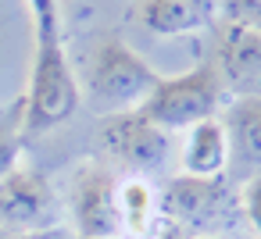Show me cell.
I'll return each instance as SVG.
<instances>
[{"label":"cell","mask_w":261,"mask_h":239,"mask_svg":"<svg viewBox=\"0 0 261 239\" xmlns=\"http://www.w3.org/2000/svg\"><path fill=\"white\" fill-rule=\"evenodd\" d=\"M36 54L29 93L22 100V136H43L68 122L83 104V86L72 72L61 29H33Z\"/></svg>","instance_id":"cell-1"},{"label":"cell","mask_w":261,"mask_h":239,"mask_svg":"<svg viewBox=\"0 0 261 239\" xmlns=\"http://www.w3.org/2000/svg\"><path fill=\"white\" fill-rule=\"evenodd\" d=\"M158 82L161 75L122 36H104L86 68V100L100 118L118 111H136L143 107V100L154 93Z\"/></svg>","instance_id":"cell-2"},{"label":"cell","mask_w":261,"mask_h":239,"mask_svg":"<svg viewBox=\"0 0 261 239\" xmlns=\"http://www.w3.org/2000/svg\"><path fill=\"white\" fill-rule=\"evenodd\" d=\"M225 97L222 75L211 61L193 65L182 75H172L154 86V93L143 100V114L161 129V132H175V129H193L197 122L218 118V104Z\"/></svg>","instance_id":"cell-3"},{"label":"cell","mask_w":261,"mask_h":239,"mask_svg":"<svg viewBox=\"0 0 261 239\" xmlns=\"http://www.w3.org/2000/svg\"><path fill=\"white\" fill-rule=\"evenodd\" d=\"M161 214L197 228L204 235H215L218 228H232L240 211V193L225 175L218 178H193V175H175L168 189L161 193Z\"/></svg>","instance_id":"cell-4"},{"label":"cell","mask_w":261,"mask_h":239,"mask_svg":"<svg viewBox=\"0 0 261 239\" xmlns=\"http://www.w3.org/2000/svg\"><path fill=\"white\" fill-rule=\"evenodd\" d=\"M97 143L129 175H150L168 157V132H161L140 107L104 114L97 122Z\"/></svg>","instance_id":"cell-5"},{"label":"cell","mask_w":261,"mask_h":239,"mask_svg":"<svg viewBox=\"0 0 261 239\" xmlns=\"http://www.w3.org/2000/svg\"><path fill=\"white\" fill-rule=\"evenodd\" d=\"M68 214L79 232V239H118L122 218H118V182L115 175L90 161L72 171L68 182Z\"/></svg>","instance_id":"cell-6"},{"label":"cell","mask_w":261,"mask_h":239,"mask_svg":"<svg viewBox=\"0 0 261 239\" xmlns=\"http://www.w3.org/2000/svg\"><path fill=\"white\" fill-rule=\"evenodd\" d=\"M58 196L40 168H11L0 178V225L22 232L58 228Z\"/></svg>","instance_id":"cell-7"},{"label":"cell","mask_w":261,"mask_h":239,"mask_svg":"<svg viewBox=\"0 0 261 239\" xmlns=\"http://www.w3.org/2000/svg\"><path fill=\"white\" fill-rule=\"evenodd\" d=\"M218 122L229 146L225 178L243 186L247 178L261 175V97H232Z\"/></svg>","instance_id":"cell-8"},{"label":"cell","mask_w":261,"mask_h":239,"mask_svg":"<svg viewBox=\"0 0 261 239\" xmlns=\"http://www.w3.org/2000/svg\"><path fill=\"white\" fill-rule=\"evenodd\" d=\"M218 75L232 97H261V29L225 22L218 47Z\"/></svg>","instance_id":"cell-9"},{"label":"cell","mask_w":261,"mask_h":239,"mask_svg":"<svg viewBox=\"0 0 261 239\" xmlns=\"http://www.w3.org/2000/svg\"><path fill=\"white\" fill-rule=\"evenodd\" d=\"M136 11L158 36H186L218 22L222 0H140Z\"/></svg>","instance_id":"cell-10"},{"label":"cell","mask_w":261,"mask_h":239,"mask_svg":"<svg viewBox=\"0 0 261 239\" xmlns=\"http://www.w3.org/2000/svg\"><path fill=\"white\" fill-rule=\"evenodd\" d=\"M225 164H229V146H225V129L218 118H207V122H197L193 129H186L182 175L218 178V175H225Z\"/></svg>","instance_id":"cell-11"},{"label":"cell","mask_w":261,"mask_h":239,"mask_svg":"<svg viewBox=\"0 0 261 239\" xmlns=\"http://www.w3.org/2000/svg\"><path fill=\"white\" fill-rule=\"evenodd\" d=\"M161 214V196L154 193V186L147 182V175H125L118 182V218H122V232H129L133 239H147L158 225Z\"/></svg>","instance_id":"cell-12"},{"label":"cell","mask_w":261,"mask_h":239,"mask_svg":"<svg viewBox=\"0 0 261 239\" xmlns=\"http://www.w3.org/2000/svg\"><path fill=\"white\" fill-rule=\"evenodd\" d=\"M18 150H22V100L0 114V178L18 164Z\"/></svg>","instance_id":"cell-13"},{"label":"cell","mask_w":261,"mask_h":239,"mask_svg":"<svg viewBox=\"0 0 261 239\" xmlns=\"http://www.w3.org/2000/svg\"><path fill=\"white\" fill-rule=\"evenodd\" d=\"M240 211H243V218L250 221L254 235L261 239V175H254V178H247V182L240 186Z\"/></svg>","instance_id":"cell-14"},{"label":"cell","mask_w":261,"mask_h":239,"mask_svg":"<svg viewBox=\"0 0 261 239\" xmlns=\"http://www.w3.org/2000/svg\"><path fill=\"white\" fill-rule=\"evenodd\" d=\"M33 29H61V0H25Z\"/></svg>","instance_id":"cell-15"},{"label":"cell","mask_w":261,"mask_h":239,"mask_svg":"<svg viewBox=\"0 0 261 239\" xmlns=\"http://www.w3.org/2000/svg\"><path fill=\"white\" fill-rule=\"evenodd\" d=\"M15 239H65V232L61 228H43V232H22Z\"/></svg>","instance_id":"cell-16"},{"label":"cell","mask_w":261,"mask_h":239,"mask_svg":"<svg viewBox=\"0 0 261 239\" xmlns=\"http://www.w3.org/2000/svg\"><path fill=\"white\" fill-rule=\"evenodd\" d=\"M197 239H222V235H197Z\"/></svg>","instance_id":"cell-17"}]
</instances>
